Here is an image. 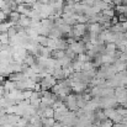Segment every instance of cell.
Listing matches in <instances>:
<instances>
[{
  "instance_id": "18",
  "label": "cell",
  "mask_w": 127,
  "mask_h": 127,
  "mask_svg": "<svg viewBox=\"0 0 127 127\" xmlns=\"http://www.w3.org/2000/svg\"><path fill=\"white\" fill-rule=\"evenodd\" d=\"M33 91H37V93L41 91V84H40V83H36V84H35V86H33Z\"/></svg>"
},
{
  "instance_id": "24",
  "label": "cell",
  "mask_w": 127,
  "mask_h": 127,
  "mask_svg": "<svg viewBox=\"0 0 127 127\" xmlns=\"http://www.w3.org/2000/svg\"><path fill=\"white\" fill-rule=\"evenodd\" d=\"M124 36H125V40L127 41V31H125V32H124Z\"/></svg>"
},
{
  "instance_id": "9",
  "label": "cell",
  "mask_w": 127,
  "mask_h": 127,
  "mask_svg": "<svg viewBox=\"0 0 127 127\" xmlns=\"http://www.w3.org/2000/svg\"><path fill=\"white\" fill-rule=\"evenodd\" d=\"M101 14L111 19V17H114V16H115L116 11H115V9H114V7H109V9H105V10H102V11H101Z\"/></svg>"
},
{
  "instance_id": "20",
  "label": "cell",
  "mask_w": 127,
  "mask_h": 127,
  "mask_svg": "<svg viewBox=\"0 0 127 127\" xmlns=\"http://www.w3.org/2000/svg\"><path fill=\"white\" fill-rule=\"evenodd\" d=\"M111 2H112L114 6H115V5H120V4H122V0H111Z\"/></svg>"
},
{
  "instance_id": "22",
  "label": "cell",
  "mask_w": 127,
  "mask_h": 127,
  "mask_svg": "<svg viewBox=\"0 0 127 127\" xmlns=\"http://www.w3.org/2000/svg\"><path fill=\"white\" fill-rule=\"evenodd\" d=\"M52 127H62V124H61V122H57V121H56V124H54V125H53Z\"/></svg>"
},
{
  "instance_id": "8",
  "label": "cell",
  "mask_w": 127,
  "mask_h": 127,
  "mask_svg": "<svg viewBox=\"0 0 127 127\" xmlns=\"http://www.w3.org/2000/svg\"><path fill=\"white\" fill-rule=\"evenodd\" d=\"M115 11L116 14H126L127 12V5H124V4H120V5H115Z\"/></svg>"
},
{
  "instance_id": "5",
  "label": "cell",
  "mask_w": 127,
  "mask_h": 127,
  "mask_svg": "<svg viewBox=\"0 0 127 127\" xmlns=\"http://www.w3.org/2000/svg\"><path fill=\"white\" fill-rule=\"evenodd\" d=\"M64 56H65L64 49H52V52H51V57L54 59H61Z\"/></svg>"
},
{
  "instance_id": "16",
  "label": "cell",
  "mask_w": 127,
  "mask_h": 127,
  "mask_svg": "<svg viewBox=\"0 0 127 127\" xmlns=\"http://www.w3.org/2000/svg\"><path fill=\"white\" fill-rule=\"evenodd\" d=\"M32 125V127H42V121H41V117L40 119H37L33 124H31Z\"/></svg>"
},
{
  "instance_id": "12",
  "label": "cell",
  "mask_w": 127,
  "mask_h": 127,
  "mask_svg": "<svg viewBox=\"0 0 127 127\" xmlns=\"http://www.w3.org/2000/svg\"><path fill=\"white\" fill-rule=\"evenodd\" d=\"M27 124H29V120H27V119H25V117H20V120L17 121L16 126L17 127H25Z\"/></svg>"
},
{
  "instance_id": "13",
  "label": "cell",
  "mask_w": 127,
  "mask_h": 127,
  "mask_svg": "<svg viewBox=\"0 0 127 127\" xmlns=\"http://www.w3.org/2000/svg\"><path fill=\"white\" fill-rule=\"evenodd\" d=\"M16 33H17V30H16L15 25H12V26L7 30V35H9V37H14V36H16Z\"/></svg>"
},
{
  "instance_id": "3",
  "label": "cell",
  "mask_w": 127,
  "mask_h": 127,
  "mask_svg": "<svg viewBox=\"0 0 127 127\" xmlns=\"http://www.w3.org/2000/svg\"><path fill=\"white\" fill-rule=\"evenodd\" d=\"M102 31L101 29V25L99 22H95V24H88V32L90 33H100Z\"/></svg>"
},
{
  "instance_id": "6",
  "label": "cell",
  "mask_w": 127,
  "mask_h": 127,
  "mask_svg": "<svg viewBox=\"0 0 127 127\" xmlns=\"http://www.w3.org/2000/svg\"><path fill=\"white\" fill-rule=\"evenodd\" d=\"M2 86H4L5 91H6V93H9L10 90L15 89V82H12V80H10V79H6V80H4Z\"/></svg>"
},
{
  "instance_id": "23",
  "label": "cell",
  "mask_w": 127,
  "mask_h": 127,
  "mask_svg": "<svg viewBox=\"0 0 127 127\" xmlns=\"http://www.w3.org/2000/svg\"><path fill=\"white\" fill-rule=\"evenodd\" d=\"M5 5V0H0V9Z\"/></svg>"
},
{
  "instance_id": "14",
  "label": "cell",
  "mask_w": 127,
  "mask_h": 127,
  "mask_svg": "<svg viewBox=\"0 0 127 127\" xmlns=\"http://www.w3.org/2000/svg\"><path fill=\"white\" fill-rule=\"evenodd\" d=\"M100 125H102L104 127H112L114 126V122H112V120H110V119L107 117L106 120L101 121V122H100Z\"/></svg>"
},
{
  "instance_id": "21",
  "label": "cell",
  "mask_w": 127,
  "mask_h": 127,
  "mask_svg": "<svg viewBox=\"0 0 127 127\" xmlns=\"http://www.w3.org/2000/svg\"><path fill=\"white\" fill-rule=\"evenodd\" d=\"M4 80H5V77L0 74V85H2V83H4Z\"/></svg>"
},
{
  "instance_id": "2",
  "label": "cell",
  "mask_w": 127,
  "mask_h": 127,
  "mask_svg": "<svg viewBox=\"0 0 127 127\" xmlns=\"http://www.w3.org/2000/svg\"><path fill=\"white\" fill-rule=\"evenodd\" d=\"M15 25H19V26H21L24 29H27L31 25V19L29 16H26V15H20V19H19L17 24H15Z\"/></svg>"
},
{
  "instance_id": "17",
  "label": "cell",
  "mask_w": 127,
  "mask_h": 127,
  "mask_svg": "<svg viewBox=\"0 0 127 127\" xmlns=\"http://www.w3.org/2000/svg\"><path fill=\"white\" fill-rule=\"evenodd\" d=\"M6 19H7V15H5L1 10H0V22H4V21H6Z\"/></svg>"
},
{
  "instance_id": "19",
  "label": "cell",
  "mask_w": 127,
  "mask_h": 127,
  "mask_svg": "<svg viewBox=\"0 0 127 127\" xmlns=\"http://www.w3.org/2000/svg\"><path fill=\"white\" fill-rule=\"evenodd\" d=\"M7 93L5 91V89H4V86L2 85H0V97H2V96H5Z\"/></svg>"
},
{
  "instance_id": "10",
  "label": "cell",
  "mask_w": 127,
  "mask_h": 127,
  "mask_svg": "<svg viewBox=\"0 0 127 127\" xmlns=\"http://www.w3.org/2000/svg\"><path fill=\"white\" fill-rule=\"evenodd\" d=\"M36 41L38 44H41L43 47H47V43H48V37L47 36H42V35H38L37 36V38H36Z\"/></svg>"
},
{
  "instance_id": "15",
  "label": "cell",
  "mask_w": 127,
  "mask_h": 127,
  "mask_svg": "<svg viewBox=\"0 0 127 127\" xmlns=\"http://www.w3.org/2000/svg\"><path fill=\"white\" fill-rule=\"evenodd\" d=\"M117 19H119V22H125V21H127L126 14H119L117 15Z\"/></svg>"
},
{
  "instance_id": "25",
  "label": "cell",
  "mask_w": 127,
  "mask_h": 127,
  "mask_svg": "<svg viewBox=\"0 0 127 127\" xmlns=\"http://www.w3.org/2000/svg\"><path fill=\"white\" fill-rule=\"evenodd\" d=\"M0 109H1V105H0Z\"/></svg>"
},
{
  "instance_id": "11",
  "label": "cell",
  "mask_w": 127,
  "mask_h": 127,
  "mask_svg": "<svg viewBox=\"0 0 127 127\" xmlns=\"http://www.w3.org/2000/svg\"><path fill=\"white\" fill-rule=\"evenodd\" d=\"M51 52H52V49L51 48H48V47H41V51H40V56H42L44 58H48V57H51Z\"/></svg>"
},
{
  "instance_id": "1",
  "label": "cell",
  "mask_w": 127,
  "mask_h": 127,
  "mask_svg": "<svg viewBox=\"0 0 127 127\" xmlns=\"http://www.w3.org/2000/svg\"><path fill=\"white\" fill-rule=\"evenodd\" d=\"M88 88V84H85L83 82H73V85H72V90L73 93L75 94H80V93H84Z\"/></svg>"
},
{
  "instance_id": "7",
  "label": "cell",
  "mask_w": 127,
  "mask_h": 127,
  "mask_svg": "<svg viewBox=\"0 0 127 127\" xmlns=\"http://www.w3.org/2000/svg\"><path fill=\"white\" fill-rule=\"evenodd\" d=\"M54 115V109L52 106H47L42 112V117H53Z\"/></svg>"
},
{
  "instance_id": "4",
  "label": "cell",
  "mask_w": 127,
  "mask_h": 127,
  "mask_svg": "<svg viewBox=\"0 0 127 127\" xmlns=\"http://www.w3.org/2000/svg\"><path fill=\"white\" fill-rule=\"evenodd\" d=\"M20 12H17V11H11L9 15H7V21H10L12 25H15V24H17V21H19V19H20Z\"/></svg>"
}]
</instances>
